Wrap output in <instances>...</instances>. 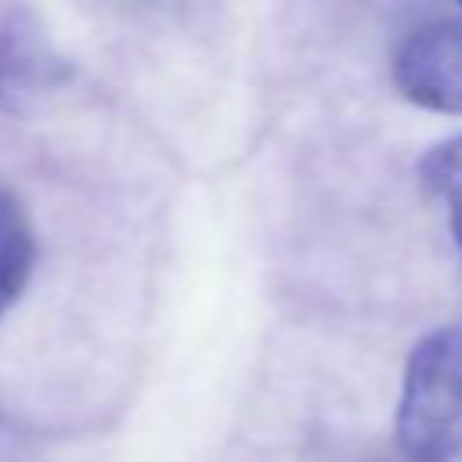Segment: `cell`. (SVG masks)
Masks as SVG:
<instances>
[{"label": "cell", "mask_w": 462, "mask_h": 462, "mask_svg": "<svg viewBox=\"0 0 462 462\" xmlns=\"http://www.w3.org/2000/svg\"><path fill=\"white\" fill-rule=\"evenodd\" d=\"M397 90L433 112L462 116V18L419 25L393 51Z\"/></svg>", "instance_id": "obj_2"}, {"label": "cell", "mask_w": 462, "mask_h": 462, "mask_svg": "<svg viewBox=\"0 0 462 462\" xmlns=\"http://www.w3.org/2000/svg\"><path fill=\"white\" fill-rule=\"evenodd\" d=\"M397 448L408 462L462 458V321L433 328L408 354Z\"/></svg>", "instance_id": "obj_1"}, {"label": "cell", "mask_w": 462, "mask_h": 462, "mask_svg": "<svg viewBox=\"0 0 462 462\" xmlns=\"http://www.w3.org/2000/svg\"><path fill=\"white\" fill-rule=\"evenodd\" d=\"M422 180L433 199L444 206L455 238L462 242V134L440 141L422 159Z\"/></svg>", "instance_id": "obj_4"}, {"label": "cell", "mask_w": 462, "mask_h": 462, "mask_svg": "<svg viewBox=\"0 0 462 462\" xmlns=\"http://www.w3.org/2000/svg\"><path fill=\"white\" fill-rule=\"evenodd\" d=\"M32 260H36L32 227H29L22 206L0 191V318L22 296Z\"/></svg>", "instance_id": "obj_3"}]
</instances>
